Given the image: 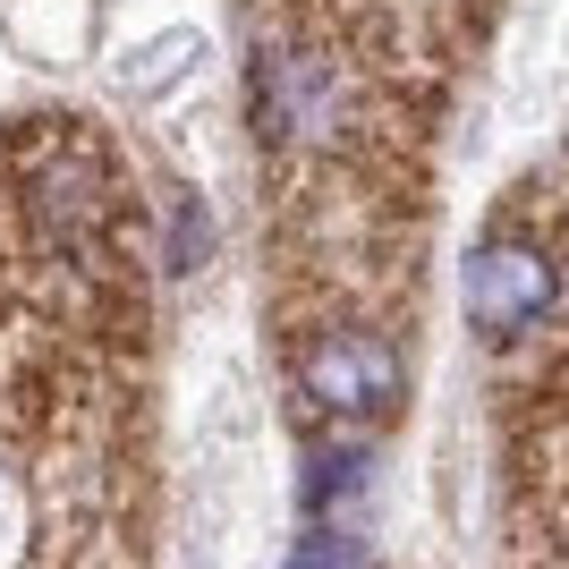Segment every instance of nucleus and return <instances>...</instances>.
Instances as JSON below:
<instances>
[{"mask_svg": "<svg viewBox=\"0 0 569 569\" xmlns=\"http://www.w3.org/2000/svg\"><path fill=\"white\" fill-rule=\"evenodd\" d=\"M552 298H561V272H552V256L536 247V238H485L468 256V272H459V307H468V323L485 340H519L536 332L552 315Z\"/></svg>", "mask_w": 569, "mask_h": 569, "instance_id": "1", "label": "nucleus"}, {"mask_svg": "<svg viewBox=\"0 0 569 569\" xmlns=\"http://www.w3.org/2000/svg\"><path fill=\"white\" fill-rule=\"evenodd\" d=\"M298 391L323 417H391L408 391V366L382 332H323L298 357Z\"/></svg>", "mask_w": 569, "mask_h": 569, "instance_id": "2", "label": "nucleus"}, {"mask_svg": "<svg viewBox=\"0 0 569 569\" xmlns=\"http://www.w3.org/2000/svg\"><path fill=\"white\" fill-rule=\"evenodd\" d=\"M340 119V77L323 51H272L256 60V137L272 144H315Z\"/></svg>", "mask_w": 569, "mask_h": 569, "instance_id": "3", "label": "nucleus"}, {"mask_svg": "<svg viewBox=\"0 0 569 569\" xmlns=\"http://www.w3.org/2000/svg\"><path fill=\"white\" fill-rule=\"evenodd\" d=\"M102 34V0H0V43L34 69H77Z\"/></svg>", "mask_w": 569, "mask_h": 569, "instance_id": "4", "label": "nucleus"}, {"mask_svg": "<svg viewBox=\"0 0 569 569\" xmlns=\"http://www.w3.org/2000/svg\"><path fill=\"white\" fill-rule=\"evenodd\" d=\"M34 213H43V238L60 247V256H77L86 247V230L102 221V179L86 153H60V170H43L34 179Z\"/></svg>", "mask_w": 569, "mask_h": 569, "instance_id": "5", "label": "nucleus"}, {"mask_svg": "<svg viewBox=\"0 0 569 569\" xmlns=\"http://www.w3.org/2000/svg\"><path fill=\"white\" fill-rule=\"evenodd\" d=\"M196 69H204V34H196V26H170V34H153V43H137L119 60V94L128 102H170L179 86H196Z\"/></svg>", "mask_w": 569, "mask_h": 569, "instance_id": "6", "label": "nucleus"}, {"mask_svg": "<svg viewBox=\"0 0 569 569\" xmlns=\"http://www.w3.org/2000/svg\"><path fill=\"white\" fill-rule=\"evenodd\" d=\"M357 485H366V451H323L307 476V510H323V501H349Z\"/></svg>", "mask_w": 569, "mask_h": 569, "instance_id": "7", "label": "nucleus"}, {"mask_svg": "<svg viewBox=\"0 0 569 569\" xmlns=\"http://www.w3.org/2000/svg\"><path fill=\"white\" fill-rule=\"evenodd\" d=\"M204 204H196V196H179V204H170V272H188L196 256H204Z\"/></svg>", "mask_w": 569, "mask_h": 569, "instance_id": "8", "label": "nucleus"}]
</instances>
